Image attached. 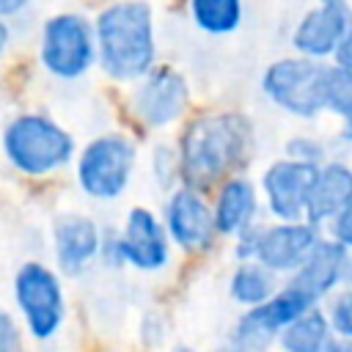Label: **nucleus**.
Returning a JSON list of instances; mask_svg holds the SVG:
<instances>
[{
    "label": "nucleus",
    "mask_w": 352,
    "mask_h": 352,
    "mask_svg": "<svg viewBox=\"0 0 352 352\" xmlns=\"http://www.w3.org/2000/svg\"><path fill=\"white\" fill-rule=\"evenodd\" d=\"M256 148V126L239 110H206L179 135V173L190 187H212L239 173Z\"/></svg>",
    "instance_id": "nucleus-1"
},
{
    "label": "nucleus",
    "mask_w": 352,
    "mask_h": 352,
    "mask_svg": "<svg viewBox=\"0 0 352 352\" xmlns=\"http://www.w3.org/2000/svg\"><path fill=\"white\" fill-rule=\"evenodd\" d=\"M102 72L116 82H135L157 66V28L148 0H113L96 19Z\"/></svg>",
    "instance_id": "nucleus-2"
},
{
    "label": "nucleus",
    "mask_w": 352,
    "mask_h": 352,
    "mask_svg": "<svg viewBox=\"0 0 352 352\" xmlns=\"http://www.w3.org/2000/svg\"><path fill=\"white\" fill-rule=\"evenodd\" d=\"M0 143L8 165L30 179L52 176L77 157L72 132L47 113H16L6 124Z\"/></svg>",
    "instance_id": "nucleus-3"
},
{
    "label": "nucleus",
    "mask_w": 352,
    "mask_h": 352,
    "mask_svg": "<svg viewBox=\"0 0 352 352\" xmlns=\"http://www.w3.org/2000/svg\"><path fill=\"white\" fill-rule=\"evenodd\" d=\"M336 72V63H324L300 52L278 58L261 74V94L278 110L308 121L330 107Z\"/></svg>",
    "instance_id": "nucleus-4"
},
{
    "label": "nucleus",
    "mask_w": 352,
    "mask_h": 352,
    "mask_svg": "<svg viewBox=\"0 0 352 352\" xmlns=\"http://www.w3.org/2000/svg\"><path fill=\"white\" fill-rule=\"evenodd\" d=\"M138 168V146L124 132L91 138L74 157V179L85 198L110 204L126 192Z\"/></svg>",
    "instance_id": "nucleus-5"
},
{
    "label": "nucleus",
    "mask_w": 352,
    "mask_h": 352,
    "mask_svg": "<svg viewBox=\"0 0 352 352\" xmlns=\"http://www.w3.org/2000/svg\"><path fill=\"white\" fill-rule=\"evenodd\" d=\"M38 66L55 80H80L99 66L96 28L77 11H60L44 19L38 33Z\"/></svg>",
    "instance_id": "nucleus-6"
},
{
    "label": "nucleus",
    "mask_w": 352,
    "mask_h": 352,
    "mask_svg": "<svg viewBox=\"0 0 352 352\" xmlns=\"http://www.w3.org/2000/svg\"><path fill=\"white\" fill-rule=\"evenodd\" d=\"M11 297L30 338L50 341L66 322V294L60 275L44 261H22L11 280Z\"/></svg>",
    "instance_id": "nucleus-7"
},
{
    "label": "nucleus",
    "mask_w": 352,
    "mask_h": 352,
    "mask_svg": "<svg viewBox=\"0 0 352 352\" xmlns=\"http://www.w3.org/2000/svg\"><path fill=\"white\" fill-rule=\"evenodd\" d=\"M316 302L319 300H314L308 292H302L294 283L280 286L270 300L245 308V314L231 327V346H236V349H264V346H270L272 341H278L280 330L289 322H294L302 311H308Z\"/></svg>",
    "instance_id": "nucleus-8"
},
{
    "label": "nucleus",
    "mask_w": 352,
    "mask_h": 352,
    "mask_svg": "<svg viewBox=\"0 0 352 352\" xmlns=\"http://www.w3.org/2000/svg\"><path fill=\"white\" fill-rule=\"evenodd\" d=\"M190 104V85L173 66H154L132 82L129 110L148 129H165L176 124Z\"/></svg>",
    "instance_id": "nucleus-9"
},
{
    "label": "nucleus",
    "mask_w": 352,
    "mask_h": 352,
    "mask_svg": "<svg viewBox=\"0 0 352 352\" xmlns=\"http://www.w3.org/2000/svg\"><path fill=\"white\" fill-rule=\"evenodd\" d=\"M162 223L170 234V242L187 253H201L212 248L217 236L214 209L209 206V201L201 195L198 187H190L184 182L168 190L162 206Z\"/></svg>",
    "instance_id": "nucleus-10"
},
{
    "label": "nucleus",
    "mask_w": 352,
    "mask_h": 352,
    "mask_svg": "<svg viewBox=\"0 0 352 352\" xmlns=\"http://www.w3.org/2000/svg\"><path fill=\"white\" fill-rule=\"evenodd\" d=\"M319 165L302 162L294 157L275 160L261 173V192L267 212L275 220H305L308 195L314 187Z\"/></svg>",
    "instance_id": "nucleus-11"
},
{
    "label": "nucleus",
    "mask_w": 352,
    "mask_h": 352,
    "mask_svg": "<svg viewBox=\"0 0 352 352\" xmlns=\"http://www.w3.org/2000/svg\"><path fill=\"white\" fill-rule=\"evenodd\" d=\"M124 264L138 272H160L170 261V234L148 206H132L118 228Z\"/></svg>",
    "instance_id": "nucleus-12"
},
{
    "label": "nucleus",
    "mask_w": 352,
    "mask_h": 352,
    "mask_svg": "<svg viewBox=\"0 0 352 352\" xmlns=\"http://www.w3.org/2000/svg\"><path fill=\"white\" fill-rule=\"evenodd\" d=\"M102 250V228L82 212H63L52 220V256L58 272L80 278Z\"/></svg>",
    "instance_id": "nucleus-13"
},
{
    "label": "nucleus",
    "mask_w": 352,
    "mask_h": 352,
    "mask_svg": "<svg viewBox=\"0 0 352 352\" xmlns=\"http://www.w3.org/2000/svg\"><path fill=\"white\" fill-rule=\"evenodd\" d=\"M316 228L319 226H314L311 220H278L261 226L256 261L270 267L275 275H292L319 242Z\"/></svg>",
    "instance_id": "nucleus-14"
},
{
    "label": "nucleus",
    "mask_w": 352,
    "mask_h": 352,
    "mask_svg": "<svg viewBox=\"0 0 352 352\" xmlns=\"http://www.w3.org/2000/svg\"><path fill=\"white\" fill-rule=\"evenodd\" d=\"M349 25H352V11L346 3H319L308 14H302L297 28L292 30V47L300 55L327 60L333 58Z\"/></svg>",
    "instance_id": "nucleus-15"
},
{
    "label": "nucleus",
    "mask_w": 352,
    "mask_h": 352,
    "mask_svg": "<svg viewBox=\"0 0 352 352\" xmlns=\"http://www.w3.org/2000/svg\"><path fill=\"white\" fill-rule=\"evenodd\" d=\"M352 250L344 248L338 239H319L311 253L305 256V261L292 272L289 283L300 286L302 292H308L314 300H324L330 297L349 275V264H352Z\"/></svg>",
    "instance_id": "nucleus-16"
},
{
    "label": "nucleus",
    "mask_w": 352,
    "mask_h": 352,
    "mask_svg": "<svg viewBox=\"0 0 352 352\" xmlns=\"http://www.w3.org/2000/svg\"><path fill=\"white\" fill-rule=\"evenodd\" d=\"M212 209H214L217 234L220 236H236L239 231H245L248 226L256 223L258 190H256V184L248 176L234 173V176L220 182Z\"/></svg>",
    "instance_id": "nucleus-17"
},
{
    "label": "nucleus",
    "mask_w": 352,
    "mask_h": 352,
    "mask_svg": "<svg viewBox=\"0 0 352 352\" xmlns=\"http://www.w3.org/2000/svg\"><path fill=\"white\" fill-rule=\"evenodd\" d=\"M349 198H352V165L341 160H324L316 170L308 195L305 220H311L314 226H324Z\"/></svg>",
    "instance_id": "nucleus-18"
},
{
    "label": "nucleus",
    "mask_w": 352,
    "mask_h": 352,
    "mask_svg": "<svg viewBox=\"0 0 352 352\" xmlns=\"http://www.w3.org/2000/svg\"><path fill=\"white\" fill-rule=\"evenodd\" d=\"M333 338V327H330V316L311 305L308 311H302L294 322H289L280 336L278 344L286 352H327V344Z\"/></svg>",
    "instance_id": "nucleus-19"
},
{
    "label": "nucleus",
    "mask_w": 352,
    "mask_h": 352,
    "mask_svg": "<svg viewBox=\"0 0 352 352\" xmlns=\"http://www.w3.org/2000/svg\"><path fill=\"white\" fill-rule=\"evenodd\" d=\"M278 275L264 267L261 261L256 258H248V261H236L231 278H228V297L236 302V305H258L264 300H270L275 292H278Z\"/></svg>",
    "instance_id": "nucleus-20"
},
{
    "label": "nucleus",
    "mask_w": 352,
    "mask_h": 352,
    "mask_svg": "<svg viewBox=\"0 0 352 352\" xmlns=\"http://www.w3.org/2000/svg\"><path fill=\"white\" fill-rule=\"evenodd\" d=\"M192 25L209 36H228L242 25L245 3L242 0H187Z\"/></svg>",
    "instance_id": "nucleus-21"
},
{
    "label": "nucleus",
    "mask_w": 352,
    "mask_h": 352,
    "mask_svg": "<svg viewBox=\"0 0 352 352\" xmlns=\"http://www.w3.org/2000/svg\"><path fill=\"white\" fill-rule=\"evenodd\" d=\"M330 113H336L341 118V132L346 140H352V72L341 69L336 72V82H333V94H330Z\"/></svg>",
    "instance_id": "nucleus-22"
},
{
    "label": "nucleus",
    "mask_w": 352,
    "mask_h": 352,
    "mask_svg": "<svg viewBox=\"0 0 352 352\" xmlns=\"http://www.w3.org/2000/svg\"><path fill=\"white\" fill-rule=\"evenodd\" d=\"M151 179H157V184L162 190H173L176 182H182V173H179V151L170 148L168 143H157L151 148Z\"/></svg>",
    "instance_id": "nucleus-23"
},
{
    "label": "nucleus",
    "mask_w": 352,
    "mask_h": 352,
    "mask_svg": "<svg viewBox=\"0 0 352 352\" xmlns=\"http://www.w3.org/2000/svg\"><path fill=\"white\" fill-rule=\"evenodd\" d=\"M327 316H330L333 333L341 336V338H346V341H352V286L330 294Z\"/></svg>",
    "instance_id": "nucleus-24"
},
{
    "label": "nucleus",
    "mask_w": 352,
    "mask_h": 352,
    "mask_svg": "<svg viewBox=\"0 0 352 352\" xmlns=\"http://www.w3.org/2000/svg\"><path fill=\"white\" fill-rule=\"evenodd\" d=\"M286 157L322 165L324 157H327V148H324V143H322L319 138H314V135H294V138L286 140Z\"/></svg>",
    "instance_id": "nucleus-25"
},
{
    "label": "nucleus",
    "mask_w": 352,
    "mask_h": 352,
    "mask_svg": "<svg viewBox=\"0 0 352 352\" xmlns=\"http://www.w3.org/2000/svg\"><path fill=\"white\" fill-rule=\"evenodd\" d=\"M99 261H102L107 270L126 267V264H124V253H121L118 228H102V250H99Z\"/></svg>",
    "instance_id": "nucleus-26"
},
{
    "label": "nucleus",
    "mask_w": 352,
    "mask_h": 352,
    "mask_svg": "<svg viewBox=\"0 0 352 352\" xmlns=\"http://www.w3.org/2000/svg\"><path fill=\"white\" fill-rule=\"evenodd\" d=\"M327 228H330V236H333V239H338L344 248L352 250V198L330 217Z\"/></svg>",
    "instance_id": "nucleus-27"
},
{
    "label": "nucleus",
    "mask_w": 352,
    "mask_h": 352,
    "mask_svg": "<svg viewBox=\"0 0 352 352\" xmlns=\"http://www.w3.org/2000/svg\"><path fill=\"white\" fill-rule=\"evenodd\" d=\"M22 346V330L16 324V319L0 308V352H14Z\"/></svg>",
    "instance_id": "nucleus-28"
},
{
    "label": "nucleus",
    "mask_w": 352,
    "mask_h": 352,
    "mask_svg": "<svg viewBox=\"0 0 352 352\" xmlns=\"http://www.w3.org/2000/svg\"><path fill=\"white\" fill-rule=\"evenodd\" d=\"M140 336L146 344H162V336H165V319L160 311H148L140 322Z\"/></svg>",
    "instance_id": "nucleus-29"
},
{
    "label": "nucleus",
    "mask_w": 352,
    "mask_h": 352,
    "mask_svg": "<svg viewBox=\"0 0 352 352\" xmlns=\"http://www.w3.org/2000/svg\"><path fill=\"white\" fill-rule=\"evenodd\" d=\"M333 63L352 72V25L346 28L344 38L338 41V47H336V52H333Z\"/></svg>",
    "instance_id": "nucleus-30"
},
{
    "label": "nucleus",
    "mask_w": 352,
    "mask_h": 352,
    "mask_svg": "<svg viewBox=\"0 0 352 352\" xmlns=\"http://www.w3.org/2000/svg\"><path fill=\"white\" fill-rule=\"evenodd\" d=\"M30 0H0V16H14L19 14Z\"/></svg>",
    "instance_id": "nucleus-31"
},
{
    "label": "nucleus",
    "mask_w": 352,
    "mask_h": 352,
    "mask_svg": "<svg viewBox=\"0 0 352 352\" xmlns=\"http://www.w3.org/2000/svg\"><path fill=\"white\" fill-rule=\"evenodd\" d=\"M8 44H11V25L6 22V16H0V58L6 55Z\"/></svg>",
    "instance_id": "nucleus-32"
},
{
    "label": "nucleus",
    "mask_w": 352,
    "mask_h": 352,
    "mask_svg": "<svg viewBox=\"0 0 352 352\" xmlns=\"http://www.w3.org/2000/svg\"><path fill=\"white\" fill-rule=\"evenodd\" d=\"M346 283L352 286V264H349V275H346Z\"/></svg>",
    "instance_id": "nucleus-33"
},
{
    "label": "nucleus",
    "mask_w": 352,
    "mask_h": 352,
    "mask_svg": "<svg viewBox=\"0 0 352 352\" xmlns=\"http://www.w3.org/2000/svg\"><path fill=\"white\" fill-rule=\"evenodd\" d=\"M319 3H346V0H319Z\"/></svg>",
    "instance_id": "nucleus-34"
}]
</instances>
